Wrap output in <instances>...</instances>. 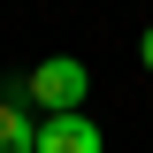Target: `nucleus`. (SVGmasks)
<instances>
[{"mask_svg": "<svg viewBox=\"0 0 153 153\" xmlns=\"http://www.w3.org/2000/svg\"><path fill=\"white\" fill-rule=\"evenodd\" d=\"M38 153H107V138L84 115H38Z\"/></svg>", "mask_w": 153, "mask_h": 153, "instance_id": "2", "label": "nucleus"}, {"mask_svg": "<svg viewBox=\"0 0 153 153\" xmlns=\"http://www.w3.org/2000/svg\"><path fill=\"white\" fill-rule=\"evenodd\" d=\"M0 153H38V123L23 115V100H0Z\"/></svg>", "mask_w": 153, "mask_h": 153, "instance_id": "3", "label": "nucleus"}, {"mask_svg": "<svg viewBox=\"0 0 153 153\" xmlns=\"http://www.w3.org/2000/svg\"><path fill=\"white\" fill-rule=\"evenodd\" d=\"M84 92H92V69L76 54H46L23 76V100H31L38 115H84Z\"/></svg>", "mask_w": 153, "mask_h": 153, "instance_id": "1", "label": "nucleus"}, {"mask_svg": "<svg viewBox=\"0 0 153 153\" xmlns=\"http://www.w3.org/2000/svg\"><path fill=\"white\" fill-rule=\"evenodd\" d=\"M138 61H146V69H153V23H146V38H138Z\"/></svg>", "mask_w": 153, "mask_h": 153, "instance_id": "4", "label": "nucleus"}]
</instances>
